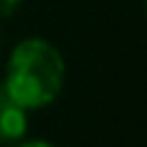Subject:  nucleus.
Returning <instances> with one entry per match:
<instances>
[{
    "instance_id": "nucleus-1",
    "label": "nucleus",
    "mask_w": 147,
    "mask_h": 147,
    "mask_svg": "<svg viewBox=\"0 0 147 147\" xmlns=\"http://www.w3.org/2000/svg\"><path fill=\"white\" fill-rule=\"evenodd\" d=\"M66 66L54 44L47 39H25L12 49L3 86L25 110H39L59 98Z\"/></svg>"
},
{
    "instance_id": "nucleus-4",
    "label": "nucleus",
    "mask_w": 147,
    "mask_h": 147,
    "mask_svg": "<svg viewBox=\"0 0 147 147\" xmlns=\"http://www.w3.org/2000/svg\"><path fill=\"white\" fill-rule=\"evenodd\" d=\"M15 147H54V145L44 140H27V142H15Z\"/></svg>"
},
{
    "instance_id": "nucleus-3",
    "label": "nucleus",
    "mask_w": 147,
    "mask_h": 147,
    "mask_svg": "<svg viewBox=\"0 0 147 147\" xmlns=\"http://www.w3.org/2000/svg\"><path fill=\"white\" fill-rule=\"evenodd\" d=\"M17 5H20V0H0V17L12 15L17 10Z\"/></svg>"
},
{
    "instance_id": "nucleus-2",
    "label": "nucleus",
    "mask_w": 147,
    "mask_h": 147,
    "mask_svg": "<svg viewBox=\"0 0 147 147\" xmlns=\"http://www.w3.org/2000/svg\"><path fill=\"white\" fill-rule=\"evenodd\" d=\"M27 135V110L10 98L0 81V142L15 145Z\"/></svg>"
}]
</instances>
